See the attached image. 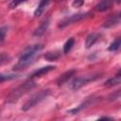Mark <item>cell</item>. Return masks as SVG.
<instances>
[{"label": "cell", "instance_id": "18", "mask_svg": "<svg viewBox=\"0 0 121 121\" xmlns=\"http://www.w3.org/2000/svg\"><path fill=\"white\" fill-rule=\"evenodd\" d=\"M27 0H11L9 4V9H16L19 5H21V4H23Z\"/></svg>", "mask_w": 121, "mask_h": 121}, {"label": "cell", "instance_id": "13", "mask_svg": "<svg viewBox=\"0 0 121 121\" xmlns=\"http://www.w3.org/2000/svg\"><path fill=\"white\" fill-rule=\"evenodd\" d=\"M43 57L48 61H56L57 60H59L61 57V54H60V51L54 50V51H48V52H46Z\"/></svg>", "mask_w": 121, "mask_h": 121}, {"label": "cell", "instance_id": "4", "mask_svg": "<svg viewBox=\"0 0 121 121\" xmlns=\"http://www.w3.org/2000/svg\"><path fill=\"white\" fill-rule=\"evenodd\" d=\"M100 76L99 74H93V75H89V76H84V77H78L76 78L72 82H71V89L74 91L78 90L79 88H81L82 86L86 85L89 82H92L94 80H95L96 78H98Z\"/></svg>", "mask_w": 121, "mask_h": 121}, {"label": "cell", "instance_id": "20", "mask_svg": "<svg viewBox=\"0 0 121 121\" xmlns=\"http://www.w3.org/2000/svg\"><path fill=\"white\" fill-rule=\"evenodd\" d=\"M14 78H16V76H14V75H3V74H0V83L3 82V81H6V80L12 79Z\"/></svg>", "mask_w": 121, "mask_h": 121}, {"label": "cell", "instance_id": "7", "mask_svg": "<svg viewBox=\"0 0 121 121\" xmlns=\"http://www.w3.org/2000/svg\"><path fill=\"white\" fill-rule=\"evenodd\" d=\"M75 74H76V70H74V69L69 70V71L63 73L62 75H60V76L58 78V79H57V84H58V85H62V84L66 83Z\"/></svg>", "mask_w": 121, "mask_h": 121}, {"label": "cell", "instance_id": "16", "mask_svg": "<svg viewBox=\"0 0 121 121\" xmlns=\"http://www.w3.org/2000/svg\"><path fill=\"white\" fill-rule=\"evenodd\" d=\"M74 43H75V40H74V38H70V39H68V40L65 42L64 45H63V53H65V54H66V53H69V51L72 49Z\"/></svg>", "mask_w": 121, "mask_h": 121}, {"label": "cell", "instance_id": "19", "mask_svg": "<svg viewBox=\"0 0 121 121\" xmlns=\"http://www.w3.org/2000/svg\"><path fill=\"white\" fill-rule=\"evenodd\" d=\"M7 32H8V27L6 26H3L0 27V43L4 41Z\"/></svg>", "mask_w": 121, "mask_h": 121}, {"label": "cell", "instance_id": "11", "mask_svg": "<svg viewBox=\"0 0 121 121\" xmlns=\"http://www.w3.org/2000/svg\"><path fill=\"white\" fill-rule=\"evenodd\" d=\"M113 1L114 0H102L100 3H98L95 7V9L96 11H105V10H108L112 6Z\"/></svg>", "mask_w": 121, "mask_h": 121}, {"label": "cell", "instance_id": "14", "mask_svg": "<svg viewBox=\"0 0 121 121\" xmlns=\"http://www.w3.org/2000/svg\"><path fill=\"white\" fill-rule=\"evenodd\" d=\"M121 81V76H120V73H118L116 76H114L113 78H109L108 80H106L104 82V85L107 86V87H112V86H115V85H118Z\"/></svg>", "mask_w": 121, "mask_h": 121}, {"label": "cell", "instance_id": "21", "mask_svg": "<svg viewBox=\"0 0 121 121\" xmlns=\"http://www.w3.org/2000/svg\"><path fill=\"white\" fill-rule=\"evenodd\" d=\"M120 97V91L119 90H117L116 92H114V93H112L110 96H109V99L110 100H116V99H118Z\"/></svg>", "mask_w": 121, "mask_h": 121}, {"label": "cell", "instance_id": "5", "mask_svg": "<svg viewBox=\"0 0 121 121\" xmlns=\"http://www.w3.org/2000/svg\"><path fill=\"white\" fill-rule=\"evenodd\" d=\"M88 16H90V13L89 12H82V13H77V14H73L65 19H63L62 21L60 22V25H59V27L62 28L66 26H69L71 24H74V23H77L80 20H83L85 18H87Z\"/></svg>", "mask_w": 121, "mask_h": 121}, {"label": "cell", "instance_id": "23", "mask_svg": "<svg viewBox=\"0 0 121 121\" xmlns=\"http://www.w3.org/2000/svg\"><path fill=\"white\" fill-rule=\"evenodd\" d=\"M58 1H64V0H58Z\"/></svg>", "mask_w": 121, "mask_h": 121}, {"label": "cell", "instance_id": "17", "mask_svg": "<svg viewBox=\"0 0 121 121\" xmlns=\"http://www.w3.org/2000/svg\"><path fill=\"white\" fill-rule=\"evenodd\" d=\"M11 58L9 55L6 54V53H1L0 54V66H3L7 63H9L10 61Z\"/></svg>", "mask_w": 121, "mask_h": 121}, {"label": "cell", "instance_id": "15", "mask_svg": "<svg viewBox=\"0 0 121 121\" xmlns=\"http://www.w3.org/2000/svg\"><path fill=\"white\" fill-rule=\"evenodd\" d=\"M120 44H121V39H120V38H117V39H115V40L110 44L108 50H109V51L115 52V51H117V50L119 49Z\"/></svg>", "mask_w": 121, "mask_h": 121}, {"label": "cell", "instance_id": "1", "mask_svg": "<svg viewBox=\"0 0 121 121\" xmlns=\"http://www.w3.org/2000/svg\"><path fill=\"white\" fill-rule=\"evenodd\" d=\"M43 49L42 44H34L29 47H27L21 55L18 63L14 66V70H20L25 69L26 66H28L34 60V57Z\"/></svg>", "mask_w": 121, "mask_h": 121}, {"label": "cell", "instance_id": "8", "mask_svg": "<svg viewBox=\"0 0 121 121\" xmlns=\"http://www.w3.org/2000/svg\"><path fill=\"white\" fill-rule=\"evenodd\" d=\"M49 22H50L49 19H48V20H45L44 22H43V23L35 29V31L33 32V36H35V37H41L42 35H43V34L45 33V31L47 30L48 26H49Z\"/></svg>", "mask_w": 121, "mask_h": 121}, {"label": "cell", "instance_id": "2", "mask_svg": "<svg viewBox=\"0 0 121 121\" xmlns=\"http://www.w3.org/2000/svg\"><path fill=\"white\" fill-rule=\"evenodd\" d=\"M35 87V83L34 81H26L24 84L18 86L17 88H15L7 97V101L9 103H14L16 102L19 98H21L23 95H25L26 93H28L30 90H32Z\"/></svg>", "mask_w": 121, "mask_h": 121}, {"label": "cell", "instance_id": "12", "mask_svg": "<svg viewBox=\"0 0 121 121\" xmlns=\"http://www.w3.org/2000/svg\"><path fill=\"white\" fill-rule=\"evenodd\" d=\"M99 39V34L98 33H91L87 36L86 41H85V47L86 48H91Z\"/></svg>", "mask_w": 121, "mask_h": 121}, {"label": "cell", "instance_id": "6", "mask_svg": "<svg viewBox=\"0 0 121 121\" xmlns=\"http://www.w3.org/2000/svg\"><path fill=\"white\" fill-rule=\"evenodd\" d=\"M119 23H120V13H116L112 17H110L109 19H107L102 25V26L105 28H111L117 26Z\"/></svg>", "mask_w": 121, "mask_h": 121}, {"label": "cell", "instance_id": "10", "mask_svg": "<svg viewBox=\"0 0 121 121\" xmlns=\"http://www.w3.org/2000/svg\"><path fill=\"white\" fill-rule=\"evenodd\" d=\"M56 67L55 66H52V65H49V66H45V67H42L38 70H36L31 76H30V78H40L45 74H47L48 72L54 70Z\"/></svg>", "mask_w": 121, "mask_h": 121}, {"label": "cell", "instance_id": "9", "mask_svg": "<svg viewBox=\"0 0 121 121\" xmlns=\"http://www.w3.org/2000/svg\"><path fill=\"white\" fill-rule=\"evenodd\" d=\"M51 0H40V3L37 7V9H35V12H34V16L35 17H40L43 11L45 10V9L48 7V5L50 4Z\"/></svg>", "mask_w": 121, "mask_h": 121}, {"label": "cell", "instance_id": "3", "mask_svg": "<svg viewBox=\"0 0 121 121\" xmlns=\"http://www.w3.org/2000/svg\"><path fill=\"white\" fill-rule=\"evenodd\" d=\"M50 95V90L49 89H45V90H42L34 95H32L23 105L22 110L23 111H28L31 108L35 107L37 104H39L40 102H42L43 99H45L48 95Z\"/></svg>", "mask_w": 121, "mask_h": 121}, {"label": "cell", "instance_id": "22", "mask_svg": "<svg viewBox=\"0 0 121 121\" xmlns=\"http://www.w3.org/2000/svg\"><path fill=\"white\" fill-rule=\"evenodd\" d=\"M84 3V0H75L73 3H72V6L74 8H79L80 6H82Z\"/></svg>", "mask_w": 121, "mask_h": 121}]
</instances>
